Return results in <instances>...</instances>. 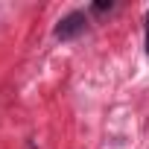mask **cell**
Wrapping results in <instances>:
<instances>
[{
  "label": "cell",
  "mask_w": 149,
  "mask_h": 149,
  "mask_svg": "<svg viewBox=\"0 0 149 149\" xmlns=\"http://www.w3.org/2000/svg\"><path fill=\"white\" fill-rule=\"evenodd\" d=\"M85 29H88V18H85V12H70V15H64V18L58 21V26H56V38L70 41V38L82 35Z\"/></svg>",
  "instance_id": "1"
},
{
  "label": "cell",
  "mask_w": 149,
  "mask_h": 149,
  "mask_svg": "<svg viewBox=\"0 0 149 149\" xmlns=\"http://www.w3.org/2000/svg\"><path fill=\"white\" fill-rule=\"evenodd\" d=\"M111 6H114V3H111V0H108V3H105V0H102V3H94L91 9H94V12H105V9H111Z\"/></svg>",
  "instance_id": "2"
},
{
  "label": "cell",
  "mask_w": 149,
  "mask_h": 149,
  "mask_svg": "<svg viewBox=\"0 0 149 149\" xmlns=\"http://www.w3.org/2000/svg\"><path fill=\"white\" fill-rule=\"evenodd\" d=\"M146 53H149V15H146Z\"/></svg>",
  "instance_id": "3"
}]
</instances>
